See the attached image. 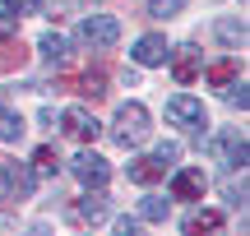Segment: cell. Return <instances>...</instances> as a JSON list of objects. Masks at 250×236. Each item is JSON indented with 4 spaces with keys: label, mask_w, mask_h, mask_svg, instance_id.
Instances as JSON below:
<instances>
[{
    "label": "cell",
    "mask_w": 250,
    "mask_h": 236,
    "mask_svg": "<svg viewBox=\"0 0 250 236\" xmlns=\"http://www.w3.org/2000/svg\"><path fill=\"white\" fill-rule=\"evenodd\" d=\"M148 107L144 102H121L116 107V120H111V139H116L121 148H130V144H144L148 139Z\"/></svg>",
    "instance_id": "cell-1"
},
{
    "label": "cell",
    "mask_w": 250,
    "mask_h": 236,
    "mask_svg": "<svg viewBox=\"0 0 250 236\" xmlns=\"http://www.w3.org/2000/svg\"><path fill=\"white\" fill-rule=\"evenodd\" d=\"M167 120L181 130V135H204L208 116H204V102L190 98V93H176V98L167 102Z\"/></svg>",
    "instance_id": "cell-2"
},
{
    "label": "cell",
    "mask_w": 250,
    "mask_h": 236,
    "mask_svg": "<svg viewBox=\"0 0 250 236\" xmlns=\"http://www.w3.org/2000/svg\"><path fill=\"white\" fill-rule=\"evenodd\" d=\"M79 42L93 46V51H107V46H116V42H121V19H111V14H93V19H83V23H79Z\"/></svg>",
    "instance_id": "cell-3"
},
{
    "label": "cell",
    "mask_w": 250,
    "mask_h": 236,
    "mask_svg": "<svg viewBox=\"0 0 250 236\" xmlns=\"http://www.w3.org/2000/svg\"><path fill=\"white\" fill-rule=\"evenodd\" d=\"M70 172H74V181H79L83 190H102V185H107V176H111V167H107V157H102V153L83 148V153H74Z\"/></svg>",
    "instance_id": "cell-4"
},
{
    "label": "cell",
    "mask_w": 250,
    "mask_h": 236,
    "mask_svg": "<svg viewBox=\"0 0 250 236\" xmlns=\"http://www.w3.org/2000/svg\"><path fill=\"white\" fill-rule=\"evenodd\" d=\"M208 153H213L223 167H232V172H236V167H246V153H250V148H246V135H241V130H218V135L208 139Z\"/></svg>",
    "instance_id": "cell-5"
},
{
    "label": "cell",
    "mask_w": 250,
    "mask_h": 236,
    "mask_svg": "<svg viewBox=\"0 0 250 236\" xmlns=\"http://www.w3.org/2000/svg\"><path fill=\"white\" fill-rule=\"evenodd\" d=\"M167 56H171V79H176V83H195L199 79V70H204V51H199L195 42L167 46Z\"/></svg>",
    "instance_id": "cell-6"
},
{
    "label": "cell",
    "mask_w": 250,
    "mask_h": 236,
    "mask_svg": "<svg viewBox=\"0 0 250 236\" xmlns=\"http://www.w3.org/2000/svg\"><path fill=\"white\" fill-rule=\"evenodd\" d=\"M204 190H208L204 167H176L171 172V199H204Z\"/></svg>",
    "instance_id": "cell-7"
},
{
    "label": "cell",
    "mask_w": 250,
    "mask_h": 236,
    "mask_svg": "<svg viewBox=\"0 0 250 236\" xmlns=\"http://www.w3.org/2000/svg\"><path fill=\"white\" fill-rule=\"evenodd\" d=\"M171 172V162L162 153H148V157H134V162H125V176H130L134 185H153V181H162V176Z\"/></svg>",
    "instance_id": "cell-8"
},
{
    "label": "cell",
    "mask_w": 250,
    "mask_h": 236,
    "mask_svg": "<svg viewBox=\"0 0 250 236\" xmlns=\"http://www.w3.org/2000/svg\"><path fill=\"white\" fill-rule=\"evenodd\" d=\"M65 135H70V139H79V144H93V139H98V116H93V111H83V107H70V111H65Z\"/></svg>",
    "instance_id": "cell-9"
},
{
    "label": "cell",
    "mask_w": 250,
    "mask_h": 236,
    "mask_svg": "<svg viewBox=\"0 0 250 236\" xmlns=\"http://www.w3.org/2000/svg\"><path fill=\"white\" fill-rule=\"evenodd\" d=\"M107 213H111L107 195H102V190H88V195L70 209V218H74V222H93V227H98V222H107Z\"/></svg>",
    "instance_id": "cell-10"
},
{
    "label": "cell",
    "mask_w": 250,
    "mask_h": 236,
    "mask_svg": "<svg viewBox=\"0 0 250 236\" xmlns=\"http://www.w3.org/2000/svg\"><path fill=\"white\" fill-rule=\"evenodd\" d=\"M130 56H134L139 65H162V60H167V37H162V33H148V37H139Z\"/></svg>",
    "instance_id": "cell-11"
},
{
    "label": "cell",
    "mask_w": 250,
    "mask_h": 236,
    "mask_svg": "<svg viewBox=\"0 0 250 236\" xmlns=\"http://www.w3.org/2000/svg\"><path fill=\"white\" fill-rule=\"evenodd\" d=\"M37 51H42V60H46V65H65V60H70V42H65L61 33H42Z\"/></svg>",
    "instance_id": "cell-12"
},
{
    "label": "cell",
    "mask_w": 250,
    "mask_h": 236,
    "mask_svg": "<svg viewBox=\"0 0 250 236\" xmlns=\"http://www.w3.org/2000/svg\"><path fill=\"white\" fill-rule=\"evenodd\" d=\"M236 70H241V65H236V56H223V60H218V65H208V70H199V74H204V79H208V83H213V88H218V93H223V88H227V83H232V79H236Z\"/></svg>",
    "instance_id": "cell-13"
},
{
    "label": "cell",
    "mask_w": 250,
    "mask_h": 236,
    "mask_svg": "<svg viewBox=\"0 0 250 236\" xmlns=\"http://www.w3.org/2000/svg\"><path fill=\"white\" fill-rule=\"evenodd\" d=\"M19 139H23V116L0 102V144H19Z\"/></svg>",
    "instance_id": "cell-14"
},
{
    "label": "cell",
    "mask_w": 250,
    "mask_h": 236,
    "mask_svg": "<svg viewBox=\"0 0 250 236\" xmlns=\"http://www.w3.org/2000/svg\"><path fill=\"white\" fill-rule=\"evenodd\" d=\"M181 227H186V232H213V227H223V213H218V209H195Z\"/></svg>",
    "instance_id": "cell-15"
},
{
    "label": "cell",
    "mask_w": 250,
    "mask_h": 236,
    "mask_svg": "<svg viewBox=\"0 0 250 236\" xmlns=\"http://www.w3.org/2000/svg\"><path fill=\"white\" fill-rule=\"evenodd\" d=\"M167 209H171V199H162V195H144L139 199V218L144 222H167Z\"/></svg>",
    "instance_id": "cell-16"
},
{
    "label": "cell",
    "mask_w": 250,
    "mask_h": 236,
    "mask_svg": "<svg viewBox=\"0 0 250 236\" xmlns=\"http://www.w3.org/2000/svg\"><path fill=\"white\" fill-rule=\"evenodd\" d=\"M218 37H223V46H241L246 42V19H218Z\"/></svg>",
    "instance_id": "cell-17"
},
{
    "label": "cell",
    "mask_w": 250,
    "mask_h": 236,
    "mask_svg": "<svg viewBox=\"0 0 250 236\" xmlns=\"http://www.w3.org/2000/svg\"><path fill=\"white\" fill-rule=\"evenodd\" d=\"M223 195H227L232 209H246V167H241V176H232V181L223 185Z\"/></svg>",
    "instance_id": "cell-18"
},
{
    "label": "cell",
    "mask_w": 250,
    "mask_h": 236,
    "mask_svg": "<svg viewBox=\"0 0 250 236\" xmlns=\"http://www.w3.org/2000/svg\"><path fill=\"white\" fill-rule=\"evenodd\" d=\"M186 5H190V0H148V14L153 19H176Z\"/></svg>",
    "instance_id": "cell-19"
},
{
    "label": "cell",
    "mask_w": 250,
    "mask_h": 236,
    "mask_svg": "<svg viewBox=\"0 0 250 236\" xmlns=\"http://www.w3.org/2000/svg\"><path fill=\"white\" fill-rule=\"evenodd\" d=\"M33 176H42V181L56 176V153H51V148H37V153H33Z\"/></svg>",
    "instance_id": "cell-20"
},
{
    "label": "cell",
    "mask_w": 250,
    "mask_h": 236,
    "mask_svg": "<svg viewBox=\"0 0 250 236\" xmlns=\"http://www.w3.org/2000/svg\"><path fill=\"white\" fill-rule=\"evenodd\" d=\"M223 102H232V107H241L246 111V102H250V93H246V79H232L223 88Z\"/></svg>",
    "instance_id": "cell-21"
},
{
    "label": "cell",
    "mask_w": 250,
    "mask_h": 236,
    "mask_svg": "<svg viewBox=\"0 0 250 236\" xmlns=\"http://www.w3.org/2000/svg\"><path fill=\"white\" fill-rule=\"evenodd\" d=\"M14 33H19V14L5 5V9H0V37H14Z\"/></svg>",
    "instance_id": "cell-22"
},
{
    "label": "cell",
    "mask_w": 250,
    "mask_h": 236,
    "mask_svg": "<svg viewBox=\"0 0 250 236\" xmlns=\"http://www.w3.org/2000/svg\"><path fill=\"white\" fill-rule=\"evenodd\" d=\"M79 93H88V98H102V74H83V83H79Z\"/></svg>",
    "instance_id": "cell-23"
},
{
    "label": "cell",
    "mask_w": 250,
    "mask_h": 236,
    "mask_svg": "<svg viewBox=\"0 0 250 236\" xmlns=\"http://www.w3.org/2000/svg\"><path fill=\"white\" fill-rule=\"evenodd\" d=\"M9 9L23 19V14H37V9H42V0H9Z\"/></svg>",
    "instance_id": "cell-24"
},
{
    "label": "cell",
    "mask_w": 250,
    "mask_h": 236,
    "mask_svg": "<svg viewBox=\"0 0 250 236\" xmlns=\"http://www.w3.org/2000/svg\"><path fill=\"white\" fill-rule=\"evenodd\" d=\"M116 232L121 236H134V232H139V222H134V218H116Z\"/></svg>",
    "instance_id": "cell-25"
},
{
    "label": "cell",
    "mask_w": 250,
    "mask_h": 236,
    "mask_svg": "<svg viewBox=\"0 0 250 236\" xmlns=\"http://www.w3.org/2000/svg\"><path fill=\"white\" fill-rule=\"evenodd\" d=\"M0 199H9V162H0Z\"/></svg>",
    "instance_id": "cell-26"
},
{
    "label": "cell",
    "mask_w": 250,
    "mask_h": 236,
    "mask_svg": "<svg viewBox=\"0 0 250 236\" xmlns=\"http://www.w3.org/2000/svg\"><path fill=\"white\" fill-rule=\"evenodd\" d=\"M241 5H246V0H241Z\"/></svg>",
    "instance_id": "cell-27"
}]
</instances>
